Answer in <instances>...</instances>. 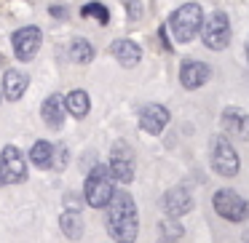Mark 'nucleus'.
<instances>
[{"label":"nucleus","instance_id":"obj_1","mask_svg":"<svg viewBox=\"0 0 249 243\" xmlns=\"http://www.w3.org/2000/svg\"><path fill=\"white\" fill-rule=\"evenodd\" d=\"M107 209V235L115 243H134L140 235V216H137V203L129 193H113Z\"/></svg>","mask_w":249,"mask_h":243},{"label":"nucleus","instance_id":"obj_2","mask_svg":"<svg viewBox=\"0 0 249 243\" xmlns=\"http://www.w3.org/2000/svg\"><path fill=\"white\" fill-rule=\"evenodd\" d=\"M201 24H204V11L198 3H185L169 16V30L177 43H190L201 32Z\"/></svg>","mask_w":249,"mask_h":243},{"label":"nucleus","instance_id":"obj_3","mask_svg":"<svg viewBox=\"0 0 249 243\" xmlns=\"http://www.w3.org/2000/svg\"><path fill=\"white\" fill-rule=\"evenodd\" d=\"M115 193V177L110 174L107 166H94V171L86 177V187H83V200L91 209H105Z\"/></svg>","mask_w":249,"mask_h":243},{"label":"nucleus","instance_id":"obj_4","mask_svg":"<svg viewBox=\"0 0 249 243\" xmlns=\"http://www.w3.org/2000/svg\"><path fill=\"white\" fill-rule=\"evenodd\" d=\"M212 150H209V158H212V168H214L220 177L231 179L238 174V168H241V158H238L236 147H233V142L228 139V136L217 134L212 136Z\"/></svg>","mask_w":249,"mask_h":243},{"label":"nucleus","instance_id":"obj_5","mask_svg":"<svg viewBox=\"0 0 249 243\" xmlns=\"http://www.w3.org/2000/svg\"><path fill=\"white\" fill-rule=\"evenodd\" d=\"M201 40L212 51H222L231 46V19H228L225 11H212L209 16H204Z\"/></svg>","mask_w":249,"mask_h":243},{"label":"nucleus","instance_id":"obj_6","mask_svg":"<svg viewBox=\"0 0 249 243\" xmlns=\"http://www.w3.org/2000/svg\"><path fill=\"white\" fill-rule=\"evenodd\" d=\"M212 206H214V211L228 222H244L249 216V203L238 193H233V190H228V187L217 190L214 198H212Z\"/></svg>","mask_w":249,"mask_h":243},{"label":"nucleus","instance_id":"obj_7","mask_svg":"<svg viewBox=\"0 0 249 243\" xmlns=\"http://www.w3.org/2000/svg\"><path fill=\"white\" fill-rule=\"evenodd\" d=\"M27 177V161L19 152V147L8 145L0 152V184H17Z\"/></svg>","mask_w":249,"mask_h":243},{"label":"nucleus","instance_id":"obj_8","mask_svg":"<svg viewBox=\"0 0 249 243\" xmlns=\"http://www.w3.org/2000/svg\"><path fill=\"white\" fill-rule=\"evenodd\" d=\"M134 150H131L126 142H115L113 145V150H110V163H107V168H110V174H113L118 182H124V184H129L131 179H134Z\"/></svg>","mask_w":249,"mask_h":243},{"label":"nucleus","instance_id":"obj_9","mask_svg":"<svg viewBox=\"0 0 249 243\" xmlns=\"http://www.w3.org/2000/svg\"><path fill=\"white\" fill-rule=\"evenodd\" d=\"M40 40H43V32L38 27H22L14 32L11 46H14V54H17L19 62H30L40 49Z\"/></svg>","mask_w":249,"mask_h":243},{"label":"nucleus","instance_id":"obj_10","mask_svg":"<svg viewBox=\"0 0 249 243\" xmlns=\"http://www.w3.org/2000/svg\"><path fill=\"white\" fill-rule=\"evenodd\" d=\"M209 78H212V67L206 65V62L185 59L182 67H179V83H182V88H188V91L201 88L206 81H209Z\"/></svg>","mask_w":249,"mask_h":243},{"label":"nucleus","instance_id":"obj_11","mask_svg":"<svg viewBox=\"0 0 249 243\" xmlns=\"http://www.w3.org/2000/svg\"><path fill=\"white\" fill-rule=\"evenodd\" d=\"M161 206H163V211H166V216L179 219V216L193 211V195H190L188 187H172V190H166Z\"/></svg>","mask_w":249,"mask_h":243},{"label":"nucleus","instance_id":"obj_12","mask_svg":"<svg viewBox=\"0 0 249 243\" xmlns=\"http://www.w3.org/2000/svg\"><path fill=\"white\" fill-rule=\"evenodd\" d=\"M222 129H225L228 139H238V142H249V115L238 107H225L222 110Z\"/></svg>","mask_w":249,"mask_h":243},{"label":"nucleus","instance_id":"obj_13","mask_svg":"<svg viewBox=\"0 0 249 243\" xmlns=\"http://www.w3.org/2000/svg\"><path fill=\"white\" fill-rule=\"evenodd\" d=\"M169 123V110L163 104H147L140 113V129L150 136H158Z\"/></svg>","mask_w":249,"mask_h":243},{"label":"nucleus","instance_id":"obj_14","mask_svg":"<svg viewBox=\"0 0 249 243\" xmlns=\"http://www.w3.org/2000/svg\"><path fill=\"white\" fill-rule=\"evenodd\" d=\"M30 86V78L22 70H6L3 72V97H8V102H19L24 97Z\"/></svg>","mask_w":249,"mask_h":243},{"label":"nucleus","instance_id":"obj_15","mask_svg":"<svg viewBox=\"0 0 249 243\" xmlns=\"http://www.w3.org/2000/svg\"><path fill=\"white\" fill-rule=\"evenodd\" d=\"M65 99L59 97V94H51L49 99L43 102V107H40V115H43V123L49 126V129H62V123H65Z\"/></svg>","mask_w":249,"mask_h":243},{"label":"nucleus","instance_id":"obj_16","mask_svg":"<svg viewBox=\"0 0 249 243\" xmlns=\"http://www.w3.org/2000/svg\"><path fill=\"white\" fill-rule=\"evenodd\" d=\"M110 51H113V56L118 59V65L121 67H134V65H140V59H142V49L134 43V40H115L113 46H110Z\"/></svg>","mask_w":249,"mask_h":243},{"label":"nucleus","instance_id":"obj_17","mask_svg":"<svg viewBox=\"0 0 249 243\" xmlns=\"http://www.w3.org/2000/svg\"><path fill=\"white\" fill-rule=\"evenodd\" d=\"M65 110L72 115V118H86L89 110H91V102H89V94L86 91H70L65 97Z\"/></svg>","mask_w":249,"mask_h":243},{"label":"nucleus","instance_id":"obj_18","mask_svg":"<svg viewBox=\"0 0 249 243\" xmlns=\"http://www.w3.org/2000/svg\"><path fill=\"white\" fill-rule=\"evenodd\" d=\"M30 163L38 168H49L54 166V145L46 139H38L33 145V150H30Z\"/></svg>","mask_w":249,"mask_h":243},{"label":"nucleus","instance_id":"obj_19","mask_svg":"<svg viewBox=\"0 0 249 243\" xmlns=\"http://www.w3.org/2000/svg\"><path fill=\"white\" fill-rule=\"evenodd\" d=\"M59 227L65 232V238L70 241H78L83 235V219H81V211H65L59 219Z\"/></svg>","mask_w":249,"mask_h":243},{"label":"nucleus","instance_id":"obj_20","mask_svg":"<svg viewBox=\"0 0 249 243\" xmlns=\"http://www.w3.org/2000/svg\"><path fill=\"white\" fill-rule=\"evenodd\" d=\"M70 56L75 62H81V65H89V62L94 59V46L89 43L86 38H72L70 43Z\"/></svg>","mask_w":249,"mask_h":243},{"label":"nucleus","instance_id":"obj_21","mask_svg":"<svg viewBox=\"0 0 249 243\" xmlns=\"http://www.w3.org/2000/svg\"><path fill=\"white\" fill-rule=\"evenodd\" d=\"M81 16L97 19L99 24H107V22H110V11L102 6V3H86V6L81 8Z\"/></svg>","mask_w":249,"mask_h":243},{"label":"nucleus","instance_id":"obj_22","mask_svg":"<svg viewBox=\"0 0 249 243\" xmlns=\"http://www.w3.org/2000/svg\"><path fill=\"white\" fill-rule=\"evenodd\" d=\"M81 206H83L81 195H75V193H67L65 195V209L67 211H81Z\"/></svg>","mask_w":249,"mask_h":243},{"label":"nucleus","instance_id":"obj_23","mask_svg":"<svg viewBox=\"0 0 249 243\" xmlns=\"http://www.w3.org/2000/svg\"><path fill=\"white\" fill-rule=\"evenodd\" d=\"M163 232H166V238H179L182 235V227L179 225H174V222H163Z\"/></svg>","mask_w":249,"mask_h":243},{"label":"nucleus","instance_id":"obj_24","mask_svg":"<svg viewBox=\"0 0 249 243\" xmlns=\"http://www.w3.org/2000/svg\"><path fill=\"white\" fill-rule=\"evenodd\" d=\"M51 14H54L56 19H62V16H65V8H62V6H54V8H51Z\"/></svg>","mask_w":249,"mask_h":243},{"label":"nucleus","instance_id":"obj_25","mask_svg":"<svg viewBox=\"0 0 249 243\" xmlns=\"http://www.w3.org/2000/svg\"><path fill=\"white\" fill-rule=\"evenodd\" d=\"M247 59H249V38H247Z\"/></svg>","mask_w":249,"mask_h":243},{"label":"nucleus","instance_id":"obj_26","mask_svg":"<svg viewBox=\"0 0 249 243\" xmlns=\"http://www.w3.org/2000/svg\"><path fill=\"white\" fill-rule=\"evenodd\" d=\"M244 243H249V232H247V235H244Z\"/></svg>","mask_w":249,"mask_h":243},{"label":"nucleus","instance_id":"obj_27","mask_svg":"<svg viewBox=\"0 0 249 243\" xmlns=\"http://www.w3.org/2000/svg\"><path fill=\"white\" fill-rule=\"evenodd\" d=\"M0 102H3V91H0Z\"/></svg>","mask_w":249,"mask_h":243}]
</instances>
